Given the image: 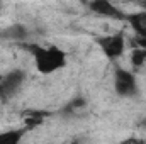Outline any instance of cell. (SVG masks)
Masks as SVG:
<instances>
[{"label": "cell", "instance_id": "6da1fadb", "mask_svg": "<svg viewBox=\"0 0 146 144\" xmlns=\"http://www.w3.org/2000/svg\"><path fill=\"white\" fill-rule=\"evenodd\" d=\"M26 49H29V53L34 58L36 68L44 75L56 71L60 68H63L66 65V54L63 49L56 48V46H39V44H24Z\"/></svg>", "mask_w": 146, "mask_h": 144}, {"label": "cell", "instance_id": "7a4b0ae2", "mask_svg": "<svg viewBox=\"0 0 146 144\" xmlns=\"http://www.w3.org/2000/svg\"><path fill=\"white\" fill-rule=\"evenodd\" d=\"M114 88L117 92V95L121 97H133L138 92V85H136V78L134 75L124 68H115L114 71Z\"/></svg>", "mask_w": 146, "mask_h": 144}, {"label": "cell", "instance_id": "3957f363", "mask_svg": "<svg viewBox=\"0 0 146 144\" xmlns=\"http://www.w3.org/2000/svg\"><path fill=\"white\" fill-rule=\"evenodd\" d=\"M100 49L104 51V54L110 58V59H115L119 58L122 53H124V48H126V37L122 34H110V36H102L97 39Z\"/></svg>", "mask_w": 146, "mask_h": 144}, {"label": "cell", "instance_id": "277c9868", "mask_svg": "<svg viewBox=\"0 0 146 144\" xmlns=\"http://www.w3.org/2000/svg\"><path fill=\"white\" fill-rule=\"evenodd\" d=\"M24 80H26V73L22 71V70H12L7 75H3L2 87H0V97H3V98L14 97L21 90Z\"/></svg>", "mask_w": 146, "mask_h": 144}, {"label": "cell", "instance_id": "5b68a950", "mask_svg": "<svg viewBox=\"0 0 146 144\" xmlns=\"http://www.w3.org/2000/svg\"><path fill=\"white\" fill-rule=\"evenodd\" d=\"M88 9L94 14H99L102 17H110V19H117V20L126 19V14H122L121 9H117L114 3H110L107 0H94L88 3Z\"/></svg>", "mask_w": 146, "mask_h": 144}, {"label": "cell", "instance_id": "8992f818", "mask_svg": "<svg viewBox=\"0 0 146 144\" xmlns=\"http://www.w3.org/2000/svg\"><path fill=\"white\" fill-rule=\"evenodd\" d=\"M124 20L133 27V31L136 32V36L146 39V10L136 12V14H126Z\"/></svg>", "mask_w": 146, "mask_h": 144}, {"label": "cell", "instance_id": "52a82bcc", "mask_svg": "<svg viewBox=\"0 0 146 144\" xmlns=\"http://www.w3.org/2000/svg\"><path fill=\"white\" fill-rule=\"evenodd\" d=\"M27 29L22 26V24H15V26H10L7 27L5 31L0 32V36L5 37V39H10V41H24L27 37Z\"/></svg>", "mask_w": 146, "mask_h": 144}, {"label": "cell", "instance_id": "ba28073f", "mask_svg": "<svg viewBox=\"0 0 146 144\" xmlns=\"http://www.w3.org/2000/svg\"><path fill=\"white\" fill-rule=\"evenodd\" d=\"M24 129H12V131H5L0 132V144H19L22 139Z\"/></svg>", "mask_w": 146, "mask_h": 144}, {"label": "cell", "instance_id": "9c48e42d", "mask_svg": "<svg viewBox=\"0 0 146 144\" xmlns=\"http://www.w3.org/2000/svg\"><path fill=\"white\" fill-rule=\"evenodd\" d=\"M131 63H133V66L141 68L146 63V49H143V48H134L133 53H131Z\"/></svg>", "mask_w": 146, "mask_h": 144}, {"label": "cell", "instance_id": "30bf717a", "mask_svg": "<svg viewBox=\"0 0 146 144\" xmlns=\"http://www.w3.org/2000/svg\"><path fill=\"white\" fill-rule=\"evenodd\" d=\"M85 105H87V100L83 97H76V98H73L72 102L66 105V110L72 112V110H76V108H83Z\"/></svg>", "mask_w": 146, "mask_h": 144}, {"label": "cell", "instance_id": "8fae6325", "mask_svg": "<svg viewBox=\"0 0 146 144\" xmlns=\"http://www.w3.org/2000/svg\"><path fill=\"white\" fill-rule=\"evenodd\" d=\"M119 144H146V141L141 137H127V139L121 141Z\"/></svg>", "mask_w": 146, "mask_h": 144}, {"label": "cell", "instance_id": "7c38bea8", "mask_svg": "<svg viewBox=\"0 0 146 144\" xmlns=\"http://www.w3.org/2000/svg\"><path fill=\"white\" fill-rule=\"evenodd\" d=\"M141 129H146V119H143V120H139V124H138Z\"/></svg>", "mask_w": 146, "mask_h": 144}, {"label": "cell", "instance_id": "4fadbf2b", "mask_svg": "<svg viewBox=\"0 0 146 144\" xmlns=\"http://www.w3.org/2000/svg\"><path fill=\"white\" fill-rule=\"evenodd\" d=\"M141 7H143V9L146 10V2H143V3H141Z\"/></svg>", "mask_w": 146, "mask_h": 144}, {"label": "cell", "instance_id": "5bb4252c", "mask_svg": "<svg viewBox=\"0 0 146 144\" xmlns=\"http://www.w3.org/2000/svg\"><path fill=\"white\" fill-rule=\"evenodd\" d=\"M2 78H3V75L0 73V87H2Z\"/></svg>", "mask_w": 146, "mask_h": 144}, {"label": "cell", "instance_id": "9a60e30c", "mask_svg": "<svg viewBox=\"0 0 146 144\" xmlns=\"http://www.w3.org/2000/svg\"><path fill=\"white\" fill-rule=\"evenodd\" d=\"M0 10H2V3H0Z\"/></svg>", "mask_w": 146, "mask_h": 144}]
</instances>
